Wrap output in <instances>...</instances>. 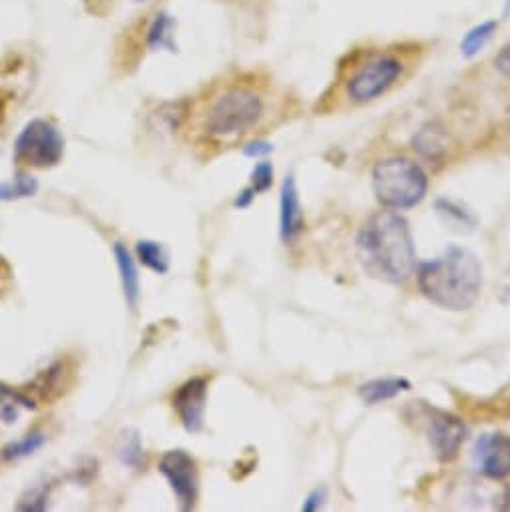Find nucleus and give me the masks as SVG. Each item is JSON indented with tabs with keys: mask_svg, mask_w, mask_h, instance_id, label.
<instances>
[{
	"mask_svg": "<svg viewBox=\"0 0 510 512\" xmlns=\"http://www.w3.org/2000/svg\"><path fill=\"white\" fill-rule=\"evenodd\" d=\"M298 111V99L264 69H231L187 101V129L195 147L219 153L245 145Z\"/></svg>",
	"mask_w": 510,
	"mask_h": 512,
	"instance_id": "nucleus-1",
	"label": "nucleus"
},
{
	"mask_svg": "<svg viewBox=\"0 0 510 512\" xmlns=\"http://www.w3.org/2000/svg\"><path fill=\"white\" fill-rule=\"evenodd\" d=\"M416 282L422 296L434 306L464 312L482 294L484 270L470 249L450 245L438 258L418 264Z\"/></svg>",
	"mask_w": 510,
	"mask_h": 512,
	"instance_id": "nucleus-4",
	"label": "nucleus"
},
{
	"mask_svg": "<svg viewBox=\"0 0 510 512\" xmlns=\"http://www.w3.org/2000/svg\"><path fill=\"white\" fill-rule=\"evenodd\" d=\"M412 388L410 380L406 378H376L358 388V396L362 398L364 404L374 406L380 402H388L402 392H408Z\"/></svg>",
	"mask_w": 510,
	"mask_h": 512,
	"instance_id": "nucleus-15",
	"label": "nucleus"
},
{
	"mask_svg": "<svg viewBox=\"0 0 510 512\" xmlns=\"http://www.w3.org/2000/svg\"><path fill=\"white\" fill-rule=\"evenodd\" d=\"M113 3L115 0H85V7L93 15H103V13H107L109 5H113Z\"/></svg>",
	"mask_w": 510,
	"mask_h": 512,
	"instance_id": "nucleus-28",
	"label": "nucleus"
},
{
	"mask_svg": "<svg viewBox=\"0 0 510 512\" xmlns=\"http://www.w3.org/2000/svg\"><path fill=\"white\" fill-rule=\"evenodd\" d=\"M175 19L163 11L153 9L133 21L117 43V63L123 71L133 69L145 53L175 51Z\"/></svg>",
	"mask_w": 510,
	"mask_h": 512,
	"instance_id": "nucleus-6",
	"label": "nucleus"
},
{
	"mask_svg": "<svg viewBox=\"0 0 510 512\" xmlns=\"http://www.w3.org/2000/svg\"><path fill=\"white\" fill-rule=\"evenodd\" d=\"M221 3L241 15H253L255 19H262L270 9V0H221Z\"/></svg>",
	"mask_w": 510,
	"mask_h": 512,
	"instance_id": "nucleus-23",
	"label": "nucleus"
},
{
	"mask_svg": "<svg viewBox=\"0 0 510 512\" xmlns=\"http://www.w3.org/2000/svg\"><path fill=\"white\" fill-rule=\"evenodd\" d=\"M65 157V135L53 119H31L15 139V163L23 169H51Z\"/></svg>",
	"mask_w": 510,
	"mask_h": 512,
	"instance_id": "nucleus-7",
	"label": "nucleus"
},
{
	"mask_svg": "<svg viewBox=\"0 0 510 512\" xmlns=\"http://www.w3.org/2000/svg\"><path fill=\"white\" fill-rule=\"evenodd\" d=\"M474 466L488 480H506L510 476V436L484 434L476 440Z\"/></svg>",
	"mask_w": 510,
	"mask_h": 512,
	"instance_id": "nucleus-11",
	"label": "nucleus"
},
{
	"mask_svg": "<svg viewBox=\"0 0 510 512\" xmlns=\"http://www.w3.org/2000/svg\"><path fill=\"white\" fill-rule=\"evenodd\" d=\"M135 253H137V260L153 274L163 276L169 272V258L163 245H159L157 241H147V239L139 241L135 247Z\"/></svg>",
	"mask_w": 510,
	"mask_h": 512,
	"instance_id": "nucleus-18",
	"label": "nucleus"
},
{
	"mask_svg": "<svg viewBox=\"0 0 510 512\" xmlns=\"http://www.w3.org/2000/svg\"><path fill=\"white\" fill-rule=\"evenodd\" d=\"M372 189L386 209H410L422 203L428 193V175L412 157L394 153L376 161L372 169Z\"/></svg>",
	"mask_w": 510,
	"mask_h": 512,
	"instance_id": "nucleus-5",
	"label": "nucleus"
},
{
	"mask_svg": "<svg viewBox=\"0 0 510 512\" xmlns=\"http://www.w3.org/2000/svg\"><path fill=\"white\" fill-rule=\"evenodd\" d=\"M121 454H123V462H125V464H133V466H135V464L141 460V444H139V440L133 438L131 444L127 442V444L123 446V452H121Z\"/></svg>",
	"mask_w": 510,
	"mask_h": 512,
	"instance_id": "nucleus-25",
	"label": "nucleus"
},
{
	"mask_svg": "<svg viewBox=\"0 0 510 512\" xmlns=\"http://www.w3.org/2000/svg\"><path fill=\"white\" fill-rule=\"evenodd\" d=\"M426 434H428V442H430L434 456L440 462H452L460 454V450L466 442L468 428L462 418H458L450 412L430 410Z\"/></svg>",
	"mask_w": 510,
	"mask_h": 512,
	"instance_id": "nucleus-9",
	"label": "nucleus"
},
{
	"mask_svg": "<svg viewBox=\"0 0 510 512\" xmlns=\"http://www.w3.org/2000/svg\"><path fill=\"white\" fill-rule=\"evenodd\" d=\"M306 227L304 207L300 201V191L294 175H288L280 193V235L286 245H292Z\"/></svg>",
	"mask_w": 510,
	"mask_h": 512,
	"instance_id": "nucleus-12",
	"label": "nucleus"
},
{
	"mask_svg": "<svg viewBox=\"0 0 510 512\" xmlns=\"http://www.w3.org/2000/svg\"><path fill=\"white\" fill-rule=\"evenodd\" d=\"M274 183V165L270 161H260L251 171V183L249 187L255 193H266Z\"/></svg>",
	"mask_w": 510,
	"mask_h": 512,
	"instance_id": "nucleus-21",
	"label": "nucleus"
},
{
	"mask_svg": "<svg viewBox=\"0 0 510 512\" xmlns=\"http://www.w3.org/2000/svg\"><path fill=\"white\" fill-rule=\"evenodd\" d=\"M478 410L490 418H508L510 416V386H506L498 396H494V400L482 402V406H478Z\"/></svg>",
	"mask_w": 510,
	"mask_h": 512,
	"instance_id": "nucleus-22",
	"label": "nucleus"
},
{
	"mask_svg": "<svg viewBox=\"0 0 510 512\" xmlns=\"http://www.w3.org/2000/svg\"><path fill=\"white\" fill-rule=\"evenodd\" d=\"M470 79L478 81L492 93L510 91V39L504 41L484 65H478L468 73Z\"/></svg>",
	"mask_w": 510,
	"mask_h": 512,
	"instance_id": "nucleus-13",
	"label": "nucleus"
},
{
	"mask_svg": "<svg viewBox=\"0 0 510 512\" xmlns=\"http://www.w3.org/2000/svg\"><path fill=\"white\" fill-rule=\"evenodd\" d=\"M362 270L380 282L402 286L416 276L418 258L408 221L394 211H378L364 221L356 237Z\"/></svg>",
	"mask_w": 510,
	"mask_h": 512,
	"instance_id": "nucleus-3",
	"label": "nucleus"
},
{
	"mask_svg": "<svg viewBox=\"0 0 510 512\" xmlns=\"http://www.w3.org/2000/svg\"><path fill=\"white\" fill-rule=\"evenodd\" d=\"M37 191V181L33 177L21 175L11 183H0V203L3 201H13L21 197H29Z\"/></svg>",
	"mask_w": 510,
	"mask_h": 512,
	"instance_id": "nucleus-20",
	"label": "nucleus"
},
{
	"mask_svg": "<svg viewBox=\"0 0 510 512\" xmlns=\"http://www.w3.org/2000/svg\"><path fill=\"white\" fill-rule=\"evenodd\" d=\"M47 442V434L35 430V432H29L23 440H17L13 444H9L5 450H3V458L7 462H13V460H21V458H27V456H33L35 452H39Z\"/></svg>",
	"mask_w": 510,
	"mask_h": 512,
	"instance_id": "nucleus-19",
	"label": "nucleus"
},
{
	"mask_svg": "<svg viewBox=\"0 0 510 512\" xmlns=\"http://www.w3.org/2000/svg\"><path fill=\"white\" fill-rule=\"evenodd\" d=\"M207 392H209V380L205 376H195L173 392V398H171L173 412L177 414V420L181 422V426L191 434L203 428Z\"/></svg>",
	"mask_w": 510,
	"mask_h": 512,
	"instance_id": "nucleus-10",
	"label": "nucleus"
},
{
	"mask_svg": "<svg viewBox=\"0 0 510 512\" xmlns=\"http://www.w3.org/2000/svg\"><path fill=\"white\" fill-rule=\"evenodd\" d=\"M324 498H326V490H324V488H322V490H320V488L314 490V492L308 496V500L304 502L302 510H318V508L322 506Z\"/></svg>",
	"mask_w": 510,
	"mask_h": 512,
	"instance_id": "nucleus-27",
	"label": "nucleus"
},
{
	"mask_svg": "<svg viewBox=\"0 0 510 512\" xmlns=\"http://www.w3.org/2000/svg\"><path fill=\"white\" fill-rule=\"evenodd\" d=\"M9 284H11V268L3 258H0V292H5Z\"/></svg>",
	"mask_w": 510,
	"mask_h": 512,
	"instance_id": "nucleus-29",
	"label": "nucleus"
},
{
	"mask_svg": "<svg viewBox=\"0 0 510 512\" xmlns=\"http://www.w3.org/2000/svg\"><path fill=\"white\" fill-rule=\"evenodd\" d=\"M21 510H45L47 508V490L45 488H35L31 490L23 502L19 504Z\"/></svg>",
	"mask_w": 510,
	"mask_h": 512,
	"instance_id": "nucleus-24",
	"label": "nucleus"
},
{
	"mask_svg": "<svg viewBox=\"0 0 510 512\" xmlns=\"http://www.w3.org/2000/svg\"><path fill=\"white\" fill-rule=\"evenodd\" d=\"M258 197V193H255L249 185L241 191V193H237V197H235V201H233V207H237V209H245V207H249L251 203H253V199Z\"/></svg>",
	"mask_w": 510,
	"mask_h": 512,
	"instance_id": "nucleus-26",
	"label": "nucleus"
},
{
	"mask_svg": "<svg viewBox=\"0 0 510 512\" xmlns=\"http://www.w3.org/2000/svg\"><path fill=\"white\" fill-rule=\"evenodd\" d=\"M113 255H115V264H117V270H119L125 302L135 312L137 306H139V298H141V282H139L137 264L133 260L131 251L121 241H117L113 245Z\"/></svg>",
	"mask_w": 510,
	"mask_h": 512,
	"instance_id": "nucleus-14",
	"label": "nucleus"
},
{
	"mask_svg": "<svg viewBox=\"0 0 510 512\" xmlns=\"http://www.w3.org/2000/svg\"><path fill=\"white\" fill-rule=\"evenodd\" d=\"M159 472L171 486L177 504L191 510L199 498V468L185 450H169L159 460Z\"/></svg>",
	"mask_w": 510,
	"mask_h": 512,
	"instance_id": "nucleus-8",
	"label": "nucleus"
},
{
	"mask_svg": "<svg viewBox=\"0 0 510 512\" xmlns=\"http://www.w3.org/2000/svg\"><path fill=\"white\" fill-rule=\"evenodd\" d=\"M500 508L502 510H510V486L504 490V494L500 498Z\"/></svg>",
	"mask_w": 510,
	"mask_h": 512,
	"instance_id": "nucleus-30",
	"label": "nucleus"
},
{
	"mask_svg": "<svg viewBox=\"0 0 510 512\" xmlns=\"http://www.w3.org/2000/svg\"><path fill=\"white\" fill-rule=\"evenodd\" d=\"M69 372H71V368H69V364L67 362H57V364H53L51 368H47L37 380H35V388H33V392L37 394V398L39 400H47V402H51V400H55V398H59L61 394H63V388H67L69 384H71V378H69Z\"/></svg>",
	"mask_w": 510,
	"mask_h": 512,
	"instance_id": "nucleus-16",
	"label": "nucleus"
},
{
	"mask_svg": "<svg viewBox=\"0 0 510 512\" xmlns=\"http://www.w3.org/2000/svg\"><path fill=\"white\" fill-rule=\"evenodd\" d=\"M436 41L426 37L358 39L334 65V73L314 103L328 117L360 111L404 89L434 55Z\"/></svg>",
	"mask_w": 510,
	"mask_h": 512,
	"instance_id": "nucleus-2",
	"label": "nucleus"
},
{
	"mask_svg": "<svg viewBox=\"0 0 510 512\" xmlns=\"http://www.w3.org/2000/svg\"><path fill=\"white\" fill-rule=\"evenodd\" d=\"M23 408L27 410L37 408L33 396L27 390L11 388L0 382V416H3L7 422H15Z\"/></svg>",
	"mask_w": 510,
	"mask_h": 512,
	"instance_id": "nucleus-17",
	"label": "nucleus"
}]
</instances>
